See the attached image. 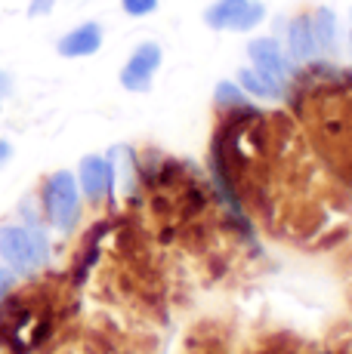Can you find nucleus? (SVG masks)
<instances>
[{"mask_svg": "<svg viewBox=\"0 0 352 354\" xmlns=\"http://www.w3.org/2000/svg\"><path fill=\"white\" fill-rule=\"evenodd\" d=\"M213 182L272 234L306 243L346 219V192L288 114L226 108L211 142Z\"/></svg>", "mask_w": 352, "mask_h": 354, "instance_id": "f257e3e1", "label": "nucleus"}, {"mask_svg": "<svg viewBox=\"0 0 352 354\" xmlns=\"http://www.w3.org/2000/svg\"><path fill=\"white\" fill-rule=\"evenodd\" d=\"M290 105L315 158L352 194V71L313 65L294 80Z\"/></svg>", "mask_w": 352, "mask_h": 354, "instance_id": "f03ea898", "label": "nucleus"}, {"mask_svg": "<svg viewBox=\"0 0 352 354\" xmlns=\"http://www.w3.org/2000/svg\"><path fill=\"white\" fill-rule=\"evenodd\" d=\"M53 326V305L44 287L28 292H6L0 299V345L12 354H31L46 342Z\"/></svg>", "mask_w": 352, "mask_h": 354, "instance_id": "7ed1b4c3", "label": "nucleus"}, {"mask_svg": "<svg viewBox=\"0 0 352 354\" xmlns=\"http://www.w3.org/2000/svg\"><path fill=\"white\" fill-rule=\"evenodd\" d=\"M40 209H44V219L56 231H62V234L74 231L80 219L78 176H71L69 169H56L53 176H46L44 188H40Z\"/></svg>", "mask_w": 352, "mask_h": 354, "instance_id": "20e7f679", "label": "nucleus"}, {"mask_svg": "<svg viewBox=\"0 0 352 354\" xmlns=\"http://www.w3.org/2000/svg\"><path fill=\"white\" fill-rule=\"evenodd\" d=\"M0 256L16 274H28L50 262V241L40 225H3L0 228Z\"/></svg>", "mask_w": 352, "mask_h": 354, "instance_id": "39448f33", "label": "nucleus"}, {"mask_svg": "<svg viewBox=\"0 0 352 354\" xmlns=\"http://www.w3.org/2000/svg\"><path fill=\"white\" fill-rule=\"evenodd\" d=\"M161 59H164V53H161L158 44H152V40L139 44L137 50L130 53L127 65L121 68V86L130 93H148L152 90L155 71L161 68Z\"/></svg>", "mask_w": 352, "mask_h": 354, "instance_id": "423d86ee", "label": "nucleus"}, {"mask_svg": "<svg viewBox=\"0 0 352 354\" xmlns=\"http://www.w3.org/2000/svg\"><path fill=\"white\" fill-rule=\"evenodd\" d=\"M247 56L256 71L266 74L269 80H275L281 90L290 84V62L284 59L281 44L275 37H254L247 44Z\"/></svg>", "mask_w": 352, "mask_h": 354, "instance_id": "0eeeda50", "label": "nucleus"}, {"mask_svg": "<svg viewBox=\"0 0 352 354\" xmlns=\"http://www.w3.org/2000/svg\"><path fill=\"white\" fill-rule=\"evenodd\" d=\"M78 185H80V197H87L90 203H103L105 197H112L114 176H112V163H108V158L87 154L78 167Z\"/></svg>", "mask_w": 352, "mask_h": 354, "instance_id": "6e6552de", "label": "nucleus"}, {"mask_svg": "<svg viewBox=\"0 0 352 354\" xmlns=\"http://www.w3.org/2000/svg\"><path fill=\"white\" fill-rule=\"evenodd\" d=\"M99 46H103V25L84 22V25H78V28H71L69 34H62L56 50L62 59H84V56L99 53Z\"/></svg>", "mask_w": 352, "mask_h": 354, "instance_id": "1a4fd4ad", "label": "nucleus"}, {"mask_svg": "<svg viewBox=\"0 0 352 354\" xmlns=\"http://www.w3.org/2000/svg\"><path fill=\"white\" fill-rule=\"evenodd\" d=\"M288 50L294 62H313L318 56V40L313 31V19L309 16H294L288 22Z\"/></svg>", "mask_w": 352, "mask_h": 354, "instance_id": "9d476101", "label": "nucleus"}, {"mask_svg": "<svg viewBox=\"0 0 352 354\" xmlns=\"http://www.w3.org/2000/svg\"><path fill=\"white\" fill-rule=\"evenodd\" d=\"M247 3L250 0H216V3L207 6L204 22L211 25L213 31H238Z\"/></svg>", "mask_w": 352, "mask_h": 354, "instance_id": "9b49d317", "label": "nucleus"}, {"mask_svg": "<svg viewBox=\"0 0 352 354\" xmlns=\"http://www.w3.org/2000/svg\"><path fill=\"white\" fill-rule=\"evenodd\" d=\"M238 84H241V90L245 93H250V96H256V99H266V102H275V99L284 96L281 86L275 84V80H269L266 74H260L256 68H241Z\"/></svg>", "mask_w": 352, "mask_h": 354, "instance_id": "f8f14e48", "label": "nucleus"}, {"mask_svg": "<svg viewBox=\"0 0 352 354\" xmlns=\"http://www.w3.org/2000/svg\"><path fill=\"white\" fill-rule=\"evenodd\" d=\"M313 31H315V40H318V50L334 53V46H337V19H334V12H331L328 6L315 10Z\"/></svg>", "mask_w": 352, "mask_h": 354, "instance_id": "ddd939ff", "label": "nucleus"}, {"mask_svg": "<svg viewBox=\"0 0 352 354\" xmlns=\"http://www.w3.org/2000/svg\"><path fill=\"white\" fill-rule=\"evenodd\" d=\"M238 105H247L245 93H241L238 86L229 84V80L216 84V108H220V111H226V108H238Z\"/></svg>", "mask_w": 352, "mask_h": 354, "instance_id": "4468645a", "label": "nucleus"}, {"mask_svg": "<svg viewBox=\"0 0 352 354\" xmlns=\"http://www.w3.org/2000/svg\"><path fill=\"white\" fill-rule=\"evenodd\" d=\"M266 19V3H260V0H250L247 10H245V19H241V28L238 31H254L256 25Z\"/></svg>", "mask_w": 352, "mask_h": 354, "instance_id": "2eb2a0df", "label": "nucleus"}, {"mask_svg": "<svg viewBox=\"0 0 352 354\" xmlns=\"http://www.w3.org/2000/svg\"><path fill=\"white\" fill-rule=\"evenodd\" d=\"M121 10L133 19H142V16H152L158 10V0H121Z\"/></svg>", "mask_w": 352, "mask_h": 354, "instance_id": "dca6fc26", "label": "nucleus"}, {"mask_svg": "<svg viewBox=\"0 0 352 354\" xmlns=\"http://www.w3.org/2000/svg\"><path fill=\"white\" fill-rule=\"evenodd\" d=\"M16 281H19V277H16V271H12L10 265H3V268H0V299H3L6 292H12V290H16Z\"/></svg>", "mask_w": 352, "mask_h": 354, "instance_id": "f3484780", "label": "nucleus"}, {"mask_svg": "<svg viewBox=\"0 0 352 354\" xmlns=\"http://www.w3.org/2000/svg\"><path fill=\"white\" fill-rule=\"evenodd\" d=\"M53 6H56V0H31V3H28V16H31V19L50 16Z\"/></svg>", "mask_w": 352, "mask_h": 354, "instance_id": "a211bd4d", "label": "nucleus"}, {"mask_svg": "<svg viewBox=\"0 0 352 354\" xmlns=\"http://www.w3.org/2000/svg\"><path fill=\"white\" fill-rule=\"evenodd\" d=\"M10 93H12V74L0 68V99H6Z\"/></svg>", "mask_w": 352, "mask_h": 354, "instance_id": "6ab92c4d", "label": "nucleus"}, {"mask_svg": "<svg viewBox=\"0 0 352 354\" xmlns=\"http://www.w3.org/2000/svg\"><path fill=\"white\" fill-rule=\"evenodd\" d=\"M10 158H12V145L6 139H0V167H6L10 163Z\"/></svg>", "mask_w": 352, "mask_h": 354, "instance_id": "aec40b11", "label": "nucleus"}, {"mask_svg": "<svg viewBox=\"0 0 352 354\" xmlns=\"http://www.w3.org/2000/svg\"><path fill=\"white\" fill-rule=\"evenodd\" d=\"M349 299H352V259H349Z\"/></svg>", "mask_w": 352, "mask_h": 354, "instance_id": "412c9836", "label": "nucleus"}, {"mask_svg": "<svg viewBox=\"0 0 352 354\" xmlns=\"http://www.w3.org/2000/svg\"><path fill=\"white\" fill-rule=\"evenodd\" d=\"M349 46H352V31H349Z\"/></svg>", "mask_w": 352, "mask_h": 354, "instance_id": "4be33fe9", "label": "nucleus"}]
</instances>
